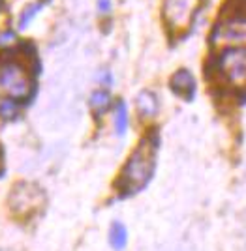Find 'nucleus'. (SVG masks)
<instances>
[{"instance_id":"423d86ee","label":"nucleus","mask_w":246,"mask_h":251,"mask_svg":"<svg viewBox=\"0 0 246 251\" xmlns=\"http://www.w3.org/2000/svg\"><path fill=\"white\" fill-rule=\"evenodd\" d=\"M211 42L227 43V45H237V47L246 45V13L235 11L231 15H225L224 19L214 26Z\"/></svg>"},{"instance_id":"9d476101","label":"nucleus","mask_w":246,"mask_h":251,"mask_svg":"<svg viewBox=\"0 0 246 251\" xmlns=\"http://www.w3.org/2000/svg\"><path fill=\"white\" fill-rule=\"evenodd\" d=\"M45 4H49V0H38V2H32V4H28L25 10H23L21 17H19V28H27L32 19L43 10V6Z\"/></svg>"},{"instance_id":"dca6fc26","label":"nucleus","mask_w":246,"mask_h":251,"mask_svg":"<svg viewBox=\"0 0 246 251\" xmlns=\"http://www.w3.org/2000/svg\"><path fill=\"white\" fill-rule=\"evenodd\" d=\"M98 81H100L102 84H106V86H109V84L113 83V77H111L109 72H102V74L98 75Z\"/></svg>"},{"instance_id":"4468645a","label":"nucleus","mask_w":246,"mask_h":251,"mask_svg":"<svg viewBox=\"0 0 246 251\" xmlns=\"http://www.w3.org/2000/svg\"><path fill=\"white\" fill-rule=\"evenodd\" d=\"M13 38H15V34L11 30H4L0 34V45H6V43H11L13 42Z\"/></svg>"},{"instance_id":"f03ea898","label":"nucleus","mask_w":246,"mask_h":251,"mask_svg":"<svg viewBox=\"0 0 246 251\" xmlns=\"http://www.w3.org/2000/svg\"><path fill=\"white\" fill-rule=\"evenodd\" d=\"M34 92V81L28 68L15 56L0 58V96L11 101H25Z\"/></svg>"},{"instance_id":"a211bd4d","label":"nucleus","mask_w":246,"mask_h":251,"mask_svg":"<svg viewBox=\"0 0 246 251\" xmlns=\"http://www.w3.org/2000/svg\"><path fill=\"white\" fill-rule=\"evenodd\" d=\"M0 159H2V154H0Z\"/></svg>"},{"instance_id":"39448f33","label":"nucleus","mask_w":246,"mask_h":251,"mask_svg":"<svg viewBox=\"0 0 246 251\" xmlns=\"http://www.w3.org/2000/svg\"><path fill=\"white\" fill-rule=\"evenodd\" d=\"M218 72L227 84L231 86H246V49L233 47L220 54Z\"/></svg>"},{"instance_id":"ddd939ff","label":"nucleus","mask_w":246,"mask_h":251,"mask_svg":"<svg viewBox=\"0 0 246 251\" xmlns=\"http://www.w3.org/2000/svg\"><path fill=\"white\" fill-rule=\"evenodd\" d=\"M0 116H2L4 120L17 116V101H11V100L0 101Z\"/></svg>"},{"instance_id":"9b49d317","label":"nucleus","mask_w":246,"mask_h":251,"mask_svg":"<svg viewBox=\"0 0 246 251\" xmlns=\"http://www.w3.org/2000/svg\"><path fill=\"white\" fill-rule=\"evenodd\" d=\"M109 103H111V98L106 90H96L94 94L90 96V109L96 113L98 116L104 115L107 109H109Z\"/></svg>"},{"instance_id":"0eeeda50","label":"nucleus","mask_w":246,"mask_h":251,"mask_svg":"<svg viewBox=\"0 0 246 251\" xmlns=\"http://www.w3.org/2000/svg\"><path fill=\"white\" fill-rule=\"evenodd\" d=\"M171 90L179 98L190 101L193 98V92H195V79H193V75L188 70H179L171 77Z\"/></svg>"},{"instance_id":"20e7f679","label":"nucleus","mask_w":246,"mask_h":251,"mask_svg":"<svg viewBox=\"0 0 246 251\" xmlns=\"http://www.w3.org/2000/svg\"><path fill=\"white\" fill-rule=\"evenodd\" d=\"M10 208L17 218H28L32 216L36 210H40L45 202L43 191L36 184L30 182H19L17 186H13L10 193Z\"/></svg>"},{"instance_id":"6e6552de","label":"nucleus","mask_w":246,"mask_h":251,"mask_svg":"<svg viewBox=\"0 0 246 251\" xmlns=\"http://www.w3.org/2000/svg\"><path fill=\"white\" fill-rule=\"evenodd\" d=\"M158 98L154 92L150 90H143L137 96V113L141 115V118H152V116L158 115Z\"/></svg>"},{"instance_id":"f8f14e48","label":"nucleus","mask_w":246,"mask_h":251,"mask_svg":"<svg viewBox=\"0 0 246 251\" xmlns=\"http://www.w3.org/2000/svg\"><path fill=\"white\" fill-rule=\"evenodd\" d=\"M115 127H117L118 135H124L126 127H128V109L124 101H118L117 111H115Z\"/></svg>"},{"instance_id":"f257e3e1","label":"nucleus","mask_w":246,"mask_h":251,"mask_svg":"<svg viewBox=\"0 0 246 251\" xmlns=\"http://www.w3.org/2000/svg\"><path fill=\"white\" fill-rule=\"evenodd\" d=\"M156 165V139L147 137L139 143V147L132 152L130 159L120 173L118 178V188L126 195L136 193L141 188L147 186Z\"/></svg>"},{"instance_id":"f3484780","label":"nucleus","mask_w":246,"mask_h":251,"mask_svg":"<svg viewBox=\"0 0 246 251\" xmlns=\"http://www.w3.org/2000/svg\"><path fill=\"white\" fill-rule=\"evenodd\" d=\"M0 6H2V0H0Z\"/></svg>"},{"instance_id":"1a4fd4ad","label":"nucleus","mask_w":246,"mask_h":251,"mask_svg":"<svg viewBox=\"0 0 246 251\" xmlns=\"http://www.w3.org/2000/svg\"><path fill=\"white\" fill-rule=\"evenodd\" d=\"M109 242L113 246V250L122 251L126 248V242H128V232H126V227L122 223L115 221L111 225V230H109Z\"/></svg>"},{"instance_id":"2eb2a0df","label":"nucleus","mask_w":246,"mask_h":251,"mask_svg":"<svg viewBox=\"0 0 246 251\" xmlns=\"http://www.w3.org/2000/svg\"><path fill=\"white\" fill-rule=\"evenodd\" d=\"M98 10H100V13H109L111 11V0H98Z\"/></svg>"},{"instance_id":"7ed1b4c3","label":"nucleus","mask_w":246,"mask_h":251,"mask_svg":"<svg viewBox=\"0 0 246 251\" xmlns=\"http://www.w3.org/2000/svg\"><path fill=\"white\" fill-rule=\"evenodd\" d=\"M203 6V0H164L162 19L173 36H184L192 28L193 19Z\"/></svg>"}]
</instances>
